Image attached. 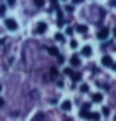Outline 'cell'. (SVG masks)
Here are the masks:
<instances>
[{
    "instance_id": "13",
    "label": "cell",
    "mask_w": 116,
    "mask_h": 121,
    "mask_svg": "<svg viewBox=\"0 0 116 121\" xmlns=\"http://www.w3.org/2000/svg\"><path fill=\"white\" fill-rule=\"evenodd\" d=\"M49 75H51V78H57V75H59L57 69H54V67H53V69L49 70Z\"/></svg>"
},
{
    "instance_id": "29",
    "label": "cell",
    "mask_w": 116,
    "mask_h": 121,
    "mask_svg": "<svg viewBox=\"0 0 116 121\" xmlns=\"http://www.w3.org/2000/svg\"><path fill=\"white\" fill-rule=\"evenodd\" d=\"M65 121H73V120H72V118H65Z\"/></svg>"
},
{
    "instance_id": "1",
    "label": "cell",
    "mask_w": 116,
    "mask_h": 121,
    "mask_svg": "<svg viewBox=\"0 0 116 121\" xmlns=\"http://www.w3.org/2000/svg\"><path fill=\"white\" fill-rule=\"evenodd\" d=\"M5 26H6V29H10V30L18 29V22H16L14 19H5Z\"/></svg>"
},
{
    "instance_id": "16",
    "label": "cell",
    "mask_w": 116,
    "mask_h": 121,
    "mask_svg": "<svg viewBox=\"0 0 116 121\" xmlns=\"http://www.w3.org/2000/svg\"><path fill=\"white\" fill-rule=\"evenodd\" d=\"M56 40H57V42H64V35H62L61 32H59V34H56Z\"/></svg>"
},
{
    "instance_id": "7",
    "label": "cell",
    "mask_w": 116,
    "mask_h": 121,
    "mask_svg": "<svg viewBox=\"0 0 116 121\" xmlns=\"http://www.w3.org/2000/svg\"><path fill=\"white\" fill-rule=\"evenodd\" d=\"M76 32H78V34H87V26L78 24V26H76Z\"/></svg>"
},
{
    "instance_id": "24",
    "label": "cell",
    "mask_w": 116,
    "mask_h": 121,
    "mask_svg": "<svg viewBox=\"0 0 116 121\" xmlns=\"http://www.w3.org/2000/svg\"><path fill=\"white\" fill-rule=\"evenodd\" d=\"M5 14V6H0V16H3Z\"/></svg>"
},
{
    "instance_id": "19",
    "label": "cell",
    "mask_w": 116,
    "mask_h": 121,
    "mask_svg": "<svg viewBox=\"0 0 116 121\" xmlns=\"http://www.w3.org/2000/svg\"><path fill=\"white\" fill-rule=\"evenodd\" d=\"M79 116H81V118H89V113H87V112H83V110H81V112H79Z\"/></svg>"
},
{
    "instance_id": "3",
    "label": "cell",
    "mask_w": 116,
    "mask_h": 121,
    "mask_svg": "<svg viewBox=\"0 0 116 121\" xmlns=\"http://www.w3.org/2000/svg\"><path fill=\"white\" fill-rule=\"evenodd\" d=\"M102 65H105V67H111L113 65V60H111L110 56H104V57H102Z\"/></svg>"
},
{
    "instance_id": "8",
    "label": "cell",
    "mask_w": 116,
    "mask_h": 121,
    "mask_svg": "<svg viewBox=\"0 0 116 121\" xmlns=\"http://www.w3.org/2000/svg\"><path fill=\"white\" fill-rule=\"evenodd\" d=\"M70 62H72V65H73V67H78L79 64H81V60H79V57H78V56H72Z\"/></svg>"
},
{
    "instance_id": "11",
    "label": "cell",
    "mask_w": 116,
    "mask_h": 121,
    "mask_svg": "<svg viewBox=\"0 0 116 121\" xmlns=\"http://www.w3.org/2000/svg\"><path fill=\"white\" fill-rule=\"evenodd\" d=\"M102 99H104V97H102L100 92H95V94L92 96V100H94V102H102Z\"/></svg>"
},
{
    "instance_id": "12",
    "label": "cell",
    "mask_w": 116,
    "mask_h": 121,
    "mask_svg": "<svg viewBox=\"0 0 116 121\" xmlns=\"http://www.w3.org/2000/svg\"><path fill=\"white\" fill-rule=\"evenodd\" d=\"M91 53H92L91 46H84L83 48V56H91Z\"/></svg>"
},
{
    "instance_id": "4",
    "label": "cell",
    "mask_w": 116,
    "mask_h": 121,
    "mask_svg": "<svg viewBox=\"0 0 116 121\" xmlns=\"http://www.w3.org/2000/svg\"><path fill=\"white\" fill-rule=\"evenodd\" d=\"M61 108L64 110V112H70V110H72V102H70V100H64V102L61 104Z\"/></svg>"
},
{
    "instance_id": "30",
    "label": "cell",
    "mask_w": 116,
    "mask_h": 121,
    "mask_svg": "<svg viewBox=\"0 0 116 121\" xmlns=\"http://www.w3.org/2000/svg\"><path fill=\"white\" fill-rule=\"evenodd\" d=\"M113 121H116V115H115V118H113Z\"/></svg>"
},
{
    "instance_id": "10",
    "label": "cell",
    "mask_w": 116,
    "mask_h": 121,
    "mask_svg": "<svg viewBox=\"0 0 116 121\" xmlns=\"http://www.w3.org/2000/svg\"><path fill=\"white\" fill-rule=\"evenodd\" d=\"M48 53H49V54H53V56H59V51H57V48H56V46H49V48H48Z\"/></svg>"
},
{
    "instance_id": "15",
    "label": "cell",
    "mask_w": 116,
    "mask_h": 121,
    "mask_svg": "<svg viewBox=\"0 0 116 121\" xmlns=\"http://www.w3.org/2000/svg\"><path fill=\"white\" fill-rule=\"evenodd\" d=\"M72 80H73V81H79V80H81V73H72Z\"/></svg>"
},
{
    "instance_id": "28",
    "label": "cell",
    "mask_w": 116,
    "mask_h": 121,
    "mask_svg": "<svg viewBox=\"0 0 116 121\" xmlns=\"http://www.w3.org/2000/svg\"><path fill=\"white\" fill-rule=\"evenodd\" d=\"M2 105H3V99H0V107H2Z\"/></svg>"
},
{
    "instance_id": "27",
    "label": "cell",
    "mask_w": 116,
    "mask_h": 121,
    "mask_svg": "<svg viewBox=\"0 0 116 121\" xmlns=\"http://www.w3.org/2000/svg\"><path fill=\"white\" fill-rule=\"evenodd\" d=\"M111 69H113V70H116V64H115V62H113V65H111Z\"/></svg>"
},
{
    "instance_id": "18",
    "label": "cell",
    "mask_w": 116,
    "mask_h": 121,
    "mask_svg": "<svg viewBox=\"0 0 116 121\" xmlns=\"http://www.w3.org/2000/svg\"><path fill=\"white\" fill-rule=\"evenodd\" d=\"M102 113H104L105 116H108L110 115V108H108V107H104V108H102Z\"/></svg>"
},
{
    "instance_id": "20",
    "label": "cell",
    "mask_w": 116,
    "mask_h": 121,
    "mask_svg": "<svg viewBox=\"0 0 116 121\" xmlns=\"http://www.w3.org/2000/svg\"><path fill=\"white\" fill-rule=\"evenodd\" d=\"M76 46H78V42L76 40H72L70 42V48H76Z\"/></svg>"
},
{
    "instance_id": "26",
    "label": "cell",
    "mask_w": 116,
    "mask_h": 121,
    "mask_svg": "<svg viewBox=\"0 0 116 121\" xmlns=\"http://www.w3.org/2000/svg\"><path fill=\"white\" fill-rule=\"evenodd\" d=\"M67 11H68V13H72V11H73V6L68 5V6H67Z\"/></svg>"
},
{
    "instance_id": "17",
    "label": "cell",
    "mask_w": 116,
    "mask_h": 121,
    "mask_svg": "<svg viewBox=\"0 0 116 121\" xmlns=\"http://www.w3.org/2000/svg\"><path fill=\"white\" fill-rule=\"evenodd\" d=\"M72 73H73V70H72V69H64V75H68V77H72Z\"/></svg>"
},
{
    "instance_id": "14",
    "label": "cell",
    "mask_w": 116,
    "mask_h": 121,
    "mask_svg": "<svg viewBox=\"0 0 116 121\" xmlns=\"http://www.w3.org/2000/svg\"><path fill=\"white\" fill-rule=\"evenodd\" d=\"M81 110L83 112H87V110H91V102H84L81 105Z\"/></svg>"
},
{
    "instance_id": "21",
    "label": "cell",
    "mask_w": 116,
    "mask_h": 121,
    "mask_svg": "<svg viewBox=\"0 0 116 121\" xmlns=\"http://www.w3.org/2000/svg\"><path fill=\"white\" fill-rule=\"evenodd\" d=\"M87 91H89V86H87V85L81 86V92H87Z\"/></svg>"
},
{
    "instance_id": "5",
    "label": "cell",
    "mask_w": 116,
    "mask_h": 121,
    "mask_svg": "<svg viewBox=\"0 0 116 121\" xmlns=\"http://www.w3.org/2000/svg\"><path fill=\"white\" fill-rule=\"evenodd\" d=\"M46 29H48V26L45 24V22H38V26H37V32L38 34H45Z\"/></svg>"
},
{
    "instance_id": "25",
    "label": "cell",
    "mask_w": 116,
    "mask_h": 121,
    "mask_svg": "<svg viewBox=\"0 0 116 121\" xmlns=\"http://www.w3.org/2000/svg\"><path fill=\"white\" fill-rule=\"evenodd\" d=\"M67 34H68V35H72V34H73V29H72V27H67Z\"/></svg>"
},
{
    "instance_id": "22",
    "label": "cell",
    "mask_w": 116,
    "mask_h": 121,
    "mask_svg": "<svg viewBox=\"0 0 116 121\" xmlns=\"http://www.w3.org/2000/svg\"><path fill=\"white\" fill-rule=\"evenodd\" d=\"M57 62H59V64H64V56H57Z\"/></svg>"
},
{
    "instance_id": "2",
    "label": "cell",
    "mask_w": 116,
    "mask_h": 121,
    "mask_svg": "<svg viewBox=\"0 0 116 121\" xmlns=\"http://www.w3.org/2000/svg\"><path fill=\"white\" fill-rule=\"evenodd\" d=\"M107 37H108V29H107V27L102 29V30H99V34H97L99 40H107Z\"/></svg>"
},
{
    "instance_id": "6",
    "label": "cell",
    "mask_w": 116,
    "mask_h": 121,
    "mask_svg": "<svg viewBox=\"0 0 116 121\" xmlns=\"http://www.w3.org/2000/svg\"><path fill=\"white\" fill-rule=\"evenodd\" d=\"M57 26H59V27L64 26V18H62V10L61 8L57 10Z\"/></svg>"
},
{
    "instance_id": "9",
    "label": "cell",
    "mask_w": 116,
    "mask_h": 121,
    "mask_svg": "<svg viewBox=\"0 0 116 121\" xmlns=\"http://www.w3.org/2000/svg\"><path fill=\"white\" fill-rule=\"evenodd\" d=\"M89 120H92V121H99V120H100V115H99L97 112H92V113H89Z\"/></svg>"
},
{
    "instance_id": "23",
    "label": "cell",
    "mask_w": 116,
    "mask_h": 121,
    "mask_svg": "<svg viewBox=\"0 0 116 121\" xmlns=\"http://www.w3.org/2000/svg\"><path fill=\"white\" fill-rule=\"evenodd\" d=\"M35 5L37 6H43V0H35Z\"/></svg>"
}]
</instances>
